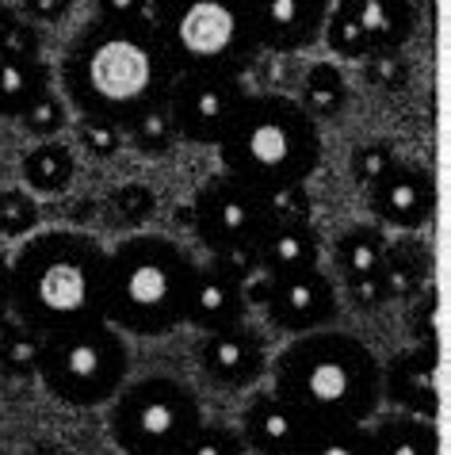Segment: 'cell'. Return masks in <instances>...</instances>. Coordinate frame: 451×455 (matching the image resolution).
I'll return each mask as SVG.
<instances>
[{"label":"cell","instance_id":"6da1fadb","mask_svg":"<svg viewBox=\"0 0 451 455\" xmlns=\"http://www.w3.org/2000/svg\"><path fill=\"white\" fill-rule=\"evenodd\" d=\"M58 81L69 111L127 126L138 111L165 100L169 84L177 81V69L146 16H96L69 39L58 66Z\"/></svg>","mask_w":451,"mask_h":455},{"label":"cell","instance_id":"7a4b0ae2","mask_svg":"<svg viewBox=\"0 0 451 455\" xmlns=\"http://www.w3.org/2000/svg\"><path fill=\"white\" fill-rule=\"evenodd\" d=\"M107 249L81 230L31 234L8 260V314L28 330L61 333L104 318Z\"/></svg>","mask_w":451,"mask_h":455},{"label":"cell","instance_id":"3957f363","mask_svg":"<svg viewBox=\"0 0 451 455\" xmlns=\"http://www.w3.org/2000/svg\"><path fill=\"white\" fill-rule=\"evenodd\" d=\"M272 395L306 425H371L383 406V363L352 333L314 330L275 356Z\"/></svg>","mask_w":451,"mask_h":455},{"label":"cell","instance_id":"277c9868","mask_svg":"<svg viewBox=\"0 0 451 455\" xmlns=\"http://www.w3.org/2000/svg\"><path fill=\"white\" fill-rule=\"evenodd\" d=\"M222 172L265 196L298 188L321 165L318 119L295 96L249 92L218 142Z\"/></svg>","mask_w":451,"mask_h":455},{"label":"cell","instance_id":"5b68a950","mask_svg":"<svg viewBox=\"0 0 451 455\" xmlns=\"http://www.w3.org/2000/svg\"><path fill=\"white\" fill-rule=\"evenodd\" d=\"M199 264L161 234H131L107 249L104 322L123 337H165L184 325Z\"/></svg>","mask_w":451,"mask_h":455},{"label":"cell","instance_id":"8992f818","mask_svg":"<svg viewBox=\"0 0 451 455\" xmlns=\"http://www.w3.org/2000/svg\"><path fill=\"white\" fill-rule=\"evenodd\" d=\"M146 20L177 73L230 69L245 77L260 54L249 0H149Z\"/></svg>","mask_w":451,"mask_h":455},{"label":"cell","instance_id":"52a82bcc","mask_svg":"<svg viewBox=\"0 0 451 455\" xmlns=\"http://www.w3.org/2000/svg\"><path fill=\"white\" fill-rule=\"evenodd\" d=\"M127 375H131L127 337L104 318L43 337L35 379L43 383L50 398L66 402L73 410L107 406L123 390Z\"/></svg>","mask_w":451,"mask_h":455},{"label":"cell","instance_id":"ba28073f","mask_svg":"<svg viewBox=\"0 0 451 455\" xmlns=\"http://www.w3.org/2000/svg\"><path fill=\"white\" fill-rule=\"evenodd\" d=\"M203 425L195 390L172 375H146L107 402V433L123 455H180Z\"/></svg>","mask_w":451,"mask_h":455},{"label":"cell","instance_id":"9c48e42d","mask_svg":"<svg viewBox=\"0 0 451 455\" xmlns=\"http://www.w3.org/2000/svg\"><path fill=\"white\" fill-rule=\"evenodd\" d=\"M272 196L257 192V188L233 180L226 172H215L192 196V226L210 257L226 249L260 245V237L272 230Z\"/></svg>","mask_w":451,"mask_h":455},{"label":"cell","instance_id":"30bf717a","mask_svg":"<svg viewBox=\"0 0 451 455\" xmlns=\"http://www.w3.org/2000/svg\"><path fill=\"white\" fill-rule=\"evenodd\" d=\"M249 96L245 77L230 69H184L165 92V111L177 131V142L218 146L233 123L241 100Z\"/></svg>","mask_w":451,"mask_h":455},{"label":"cell","instance_id":"8fae6325","mask_svg":"<svg viewBox=\"0 0 451 455\" xmlns=\"http://www.w3.org/2000/svg\"><path fill=\"white\" fill-rule=\"evenodd\" d=\"M336 307H341L336 283L321 268L280 275V280H272L268 299H265L268 322L275 325V330L291 333V337L329 330L333 318H336Z\"/></svg>","mask_w":451,"mask_h":455},{"label":"cell","instance_id":"7c38bea8","mask_svg":"<svg viewBox=\"0 0 451 455\" xmlns=\"http://www.w3.org/2000/svg\"><path fill=\"white\" fill-rule=\"evenodd\" d=\"M363 199H368V211L379 226L413 234V230H421L436 211L432 169L424 165V161H394L383 180L363 192Z\"/></svg>","mask_w":451,"mask_h":455},{"label":"cell","instance_id":"4fadbf2b","mask_svg":"<svg viewBox=\"0 0 451 455\" xmlns=\"http://www.w3.org/2000/svg\"><path fill=\"white\" fill-rule=\"evenodd\" d=\"M268 368V345L249 322L230 330L203 333L199 340V371L222 390H249Z\"/></svg>","mask_w":451,"mask_h":455},{"label":"cell","instance_id":"5bb4252c","mask_svg":"<svg viewBox=\"0 0 451 455\" xmlns=\"http://www.w3.org/2000/svg\"><path fill=\"white\" fill-rule=\"evenodd\" d=\"M249 12H253V35L260 50L298 54L321 39L333 0H249Z\"/></svg>","mask_w":451,"mask_h":455},{"label":"cell","instance_id":"9a60e30c","mask_svg":"<svg viewBox=\"0 0 451 455\" xmlns=\"http://www.w3.org/2000/svg\"><path fill=\"white\" fill-rule=\"evenodd\" d=\"M436 345H413L383 363V402L394 410L436 421L440 413V390H436Z\"/></svg>","mask_w":451,"mask_h":455},{"label":"cell","instance_id":"2e32d148","mask_svg":"<svg viewBox=\"0 0 451 455\" xmlns=\"http://www.w3.org/2000/svg\"><path fill=\"white\" fill-rule=\"evenodd\" d=\"M245 310H249V302H245L241 280L222 272L215 260L199 264L195 280H192V295H187L184 322L199 333H215V330H230V325L245 322Z\"/></svg>","mask_w":451,"mask_h":455},{"label":"cell","instance_id":"e0dca14e","mask_svg":"<svg viewBox=\"0 0 451 455\" xmlns=\"http://www.w3.org/2000/svg\"><path fill=\"white\" fill-rule=\"evenodd\" d=\"M241 440L245 451L257 455H291L298 448V440L306 433V421L298 417L283 398H275L272 390L249 398V406L241 410Z\"/></svg>","mask_w":451,"mask_h":455},{"label":"cell","instance_id":"ac0fdd59","mask_svg":"<svg viewBox=\"0 0 451 455\" xmlns=\"http://www.w3.org/2000/svg\"><path fill=\"white\" fill-rule=\"evenodd\" d=\"M260 272L280 280L306 268H321V234L314 222H272V230L257 245Z\"/></svg>","mask_w":451,"mask_h":455},{"label":"cell","instance_id":"d6986e66","mask_svg":"<svg viewBox=\"0 0 451 455\" xmlns=\"http://www.w3.org/2000/svg\"><path fill=\"white\" fill-rule=\"evenodd\" d=\"M429 249L424 242H417L413 234L398 237V242L386 245V257L379 264V283H383V295L386 302L391 299H417L424 287H429Z\"/></svg>","mask_w":451,"mask_h":455},{"label":"cell","instance_id":"ffe728a7","mask_svg":"<svg viewBox=\"0 0 451 455\" xmlns=\"http://www.w3.org/2000/svg\"><path fill=\"white\" fill-rule=\"evenodd\" d=\"M50 66L43 58H20L0 50V119H20L50 88Z\"/></svg>","mask_w":451,"mask_h":455},{"label":"cell","instance_id":"44dd1931","mask_svg":"<svg viewBox=\"0 0 451 455\" xmlns=\"http://www.w3.org/2000/svg\"><path fill=\"white\" fill-rule=\"evenodd\" d=\"M368 448L371 455H440V436H436V421L398 413L368 425Z\"/></svg>","mask_w":451,"mask_h":455},{"label":"cell","instance_id":"7402d4cb","mask_svg":"<svg viewBox=\"0 0 451 455\" xmlns=\"http://www.w3.org/2000/svg\"><path fill=\"white\" fill-rule=\"evenodd\" d=\"M363 35L375 50H402L413 39V28H417V8L413 0H371V4L352 8Z\"/></svg>","mask_w":451,"mask_h":455},{"label":"cell","instance_id":"603a6c76","mask_svg":"<svg viewBox=\"0 0 451 455\" xmlns=\"http://www.w3.org/2000/svg\"><path fill=\"white\" fill-rule=\"evenodd\" d=\"M386 245H391V237L379 222H356L348 226V230L336 237L333 245V264L336 272H341V280H356V275H375L379 272V264L386 257Z\"/></svg>","mask_w":451,"mask_h":455},{"label":"cell","instance_id":"cb8c5ba5","mask_svg":"<svg viewBox=\"0 0 451 455\" xmlns=\"http://www.w3.org/2000/svg\"><path fill=\"white\" fill-rule=\"evenodd\" d=\"M73 176H77V157L58 138H46L23 154V180H28L31 196H61L73 184Z\"/></svg>","mask_w":451,"mask_h":455},{"label":"cell","instance_id":"d4e9b609","mask_svg":"<svg viewBox=\"0 0 451 455\" xmlns=\"http://www.w3.org/2000/svg\"><path fill=\"white\" fill-rule=\"evenodd\" d=\"M298 104H303L314 119H329V116H341L344 104H348V81L341 66L333 61H314L303 77V92H298Z\"/></svg>","mask_w":451,"mask_h":455},{"label":"cell","instance_id":"484cf974","mask_svg":"<svg viewBox=\"0 0 451 455\" xmlns=\"http://www.w3.org/2000/svg\"><path fill=\"white\" fill-rule=\"evenodd\" d=\"M123 138H127V146H134L142 157H165L172 154V146H177V131H172V119L165 111V100L146 111H138V116L123 126Z\"/></svg>","mask_w":451,"mask_h":455},{"label":"cell","instance_id":"4316f807","mask_svg":"<svg viewBox=\"0 0 451 455\" xmlns=\"http://www.w3.org/2000/svg\"><path fill=\"white\" fill-rule=\"evenodd\" d=\"M291 455H371L368 425H306Z\"/></svg>","mask_w":451,"mask_h":455},{"label":"cell","instance_id":"83f0119b","mask_svg":"<svg viewBox=\"0 0 451 455\" xmlns=\"http://www.w3.org/2000/svg\"><path fill=\"white\" fill-rule=\"evenodd\" d=\"M321 39L336 58H344V61H363L371 54V43H368V35H363V28H360L356 12L341 8V4H333V12L325 16Z\"/></svg>","mask_w":451,"mask_h":455},{"label":"cell","instance_id":"f1b7e54d","mask_svg":"<svg viewBox=\"0 0 451 455\" xmlns=\"http://www.w3.org/2000/svg\"><path fill=\"white\" fill-rule=\"evenodd\" d=\"M39 352H43V333L16 322L4 352H0V375L4 379H35V371H39Z\"/></svg>","mask_w":451,"mask_h":455},{"label":"cell","instance_id":"f546056e","mask_svg":"<svg viewBox=\"0 0 451 455\" xmlns=\"http://www.w3.org/2000/svg\"><path fill=\"white\" fill-rule=\"evenodd\" d=\"M39 199L23 188H8L0 192V237H28L39 230Z\"/></svg>","mask_w":451,"mask_h":455},{"label":"cell","instance_id":"4dcf8cb0","mask_svg":"<svg viewBox=\"0 0 451 455\" xmlns=\"http://www.w3.org/2000/svg\"><path fill=\"white\" fill-rule=\"evenodd\" d=\"M107 207H111V214H115L119 226L138 230V226H146L149 219H154L157 192L154 188H146V184H123V188H115V192L107 196Z\"/></svg>","mask_w":451,"mask_h":455},{"label":"cell","instance_id":"1f68e13d","mask_svg":"<svg viewBox=\"0 0 451 455\" xmlns=\"http://www.w3.org/2000/svg\"><path fill=\"white\" fill-rule=\"evenodd\" d=\"M409 58L402 50H375V54L363 58V81L371 88H383V92H402L409 84Z\"/></svg>","mask_w":451,"mask_h":455},{"label":"cell","instance_id":"d6a6232c","mask_svg":"<svg viewBox=\"0 0 451 455\" xmlns=\"http://www.w3.org/2000/svg\"><path fill=\"white\" fill-rule=\"evenodd\" d=\"M20 123H23V131H28V134H35V138H43V142H46V138H58L61 131H66L69 104L54 92V88H46V92L20 116Z\"/></svg>","mask_w":451,"mask_h":455},{"label":"cell","instance_id":"836d02e7","mask_svg":"<svg viewBox=\"0 0 451 455\" xmlns=\"http://www.w3.org/2000/svg\"><path fill=\"white\" fill-rule=\"evenodd\" d=\"M398 161V154H394V146L386 142V138H371V142H363V146H356L352 149V161H348V172H352V180L368 192L371 184H379L383 176H386V169H391Z\"/></svg>","mask_w":451,"mask_h":455},{"label":"cell","instance_id":"e575fe53","mask_svg":"<svg viewBox=\"0 0 451 455\" xmlns=\"http://www.w3.org/2000/svg\"><path fill=\"white\" fill-rule=\"evenodd\" d=\"M77 138L81 146L89 149L92 157H115L127 138H123V126L111 119H96V116H77Z\"/></svg>","mask_w":451,"mask_h":455},{"label":"cell","instance_id":"d590c367","mask_svg":"<svg viewBox=\"0 0 451 455\" xmlns=\"http://www.w3.org/2000/svg\"><path fill=\"white\" fill-rule=\"evenodd\" d=\"M180 455H245V440L237 428L226 425H199Z\"/></svg>","mask_w":451,"mask_h":455},{"label":"cell","instance_id":"8d00e7d4","mask_svg":"<svg viewBox=\"0 0 451 455\" xmlns=\"http://www.w3.org/2000/svg\"><path fill=\"white\" fill-rule=\"evenodd\" d=\"M272 211H275V222H310V214H314V199H310L306 184L283 188V192L272 196Z\"/></svg>","mask_w":451,"mask_h":455},{"label":"cell","instance_id":"74e56055","mask_svg":"<svg viewBox=\"0 0 451 455\" xmlns=\"http://www.w3.org/2000/svg\"><path fill=\"white\" fill-rule=\"evenodd\" d=\"M344 299L352 302L356 310H379L386 295H383V283H379V275H356V280H344Z\"/></svg>","mask_w":451,"mask_h":455},{"label":"cell","instance_id":"f35d334b","mask_svg":"<svg viewBox=\"0 0 451 455\" xmlns=\"http://www.w3.org/2000/svg\"><path fill=\"white\" fill-rule=\"evenodd\" d=\"M218 264L222 272H230L233 280H253V275L260 272V257H257V245H249V249H226V252H215L210 257Z\"/></svg>","mask_w":451,"mask_h":455},{"label":"cell","instance_id":"ab89813d","mask_svg":"<svg viewBox=\"0 0 451 455\" xmlns=\"http://www.w3.org/2000/svg\"><path fill=\"white\" fill-rule=\"evenodd\" d=\"M4 50H8V54H20V58H43V35H39V28H35L31 20L16 16V23H12V31L4 39Z\"/></svg>","mask_w":451,"mask_h":455},{"label":"cell","instance_id":"60d3db41","mask_svg":"<svg viewBox=\"0 0 451 455\" xmlns=\"http://www.w3.org/2000/svg\"><path fill=\"white\" fill-rule=\"evenodd\" d=\"M23 16H31V23H58L69 16L73 0H20Z\"/></svg>","mask_w":451,"mask_h":455},{"label":"cell","instance_id":"b9f144b4","mask_svg":"<svg viewBox=\"0 0 451 455\" xmlns=\"http://www.w3.org/2000/svg\"><path fill=\"white\" fill-rule=\"evenodd\" d=\"M146 4L149 0H92L99 20H138L146 16Z\"/></svg>","mask_w":451,"mask_h":455},{"label":"cell","instance_id":"7bdbcfd3","mask_svg":"<svg viewBox=\"0 0 451 455\" xmlns=\"http://www.w3.org/2000/svg\"><path fill=\"white\" fill-rule=\"evenodd\" d=\"M241 287H245V302H249V307H265V299H268V287H272V275L257 272L253 280H245Z\"/></svg>","mask_w":451,"mask_h":455},{"label":"cell","instance_id":"ee69618b","mask_svg":"<svg viewBox=\"0 0 451 455\" xmlns=\"http://www.w3.org/2000/svg\"><path fill=\"white\" fill-rule=\"evenodd\" d=\"M8 310V257L0 252V314Z\"/></svg>","mask_w":451,"mask_h":455},{"label":"cell","instance_id":"f6af8a7d","mask_svg":"<svg viewBox=\"0 0 451 455\" xmlns=\"http://www.w3.org/2000/svg\"><path fill=\"white\" fill-rule=\"evenodd\" d=\"M12 23H16V12L0 4V50H4V39H8V31H12Z\"/></svg>","mask_w":451,"mask_h":455},{"label":"cell","instance_id":"bcb514c9","mask_svg":"<svg viewBox=\"0 0 451 455\" xmlns=\"http://www.w3.org/2000/svg\"><path fill=\"white\" fill-rule=\"evenodd\" d=\"M31 455H73V451H66L61 444H54V440H39V444L31 448Z\"/></svg>","mask_w":451,"mask_h":455},{"label":"cell","instance_id":"7dc6e473","mask_svg":"<svg viewBox=\"0 0 451 455\" xmlns=\"http://www.w3.org/2000/svg\"><path fill=\"white\" fill-rule=\"evenodd\" d=\"M12 330H16V318H12V314L4 310V314H0V352H4V345H8Z\"/></svg>","mask_w":451,"mask_h":455},{"label":"cell","instance_id":"c3c4849f","mask_svg":"<svg viewBox=\"0 0 451 455\" xmlns=\"http://www.w3.org/2000/svg\"><path fill=\"white\" fill-rule=\"evenodd\" d=\"M333 4H341V8H360V4H371V0H333Z\"/></svg>","mask_w":451,"mask_h":455},{"label":"cell","instance_id":"681fc988","mask_svg":"<svg viewBox=\"0 0 451 455\" xmlns=\"http://www.w3.org/2000/svg\"><path fill=\"white\" fill-rule=\"evenodd\" d=\"M0 455H4V451H0Z\"/></svg>","mask_w":451,"mask_h":455}]
</instances>
